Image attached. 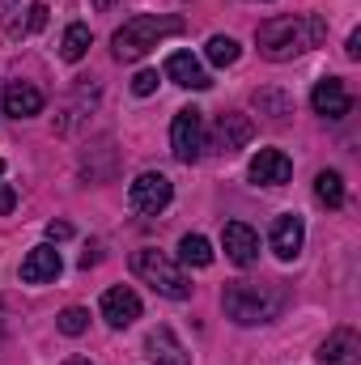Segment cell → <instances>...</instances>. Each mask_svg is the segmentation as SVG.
Listing matches in <instances>:
<instances>
[{
  "label": "cell",
  "instance_id": "2",
  "mask_svg": "<svg viewBox=\"0 0 361 365\" xmlns=\"http://www.w3.org/2000/svg\"><path fill=\"white\" fill-rule=\"evenodd\" d=\"M289 306V289L285 280H234L225 284L221 293V310L230 323L238 327H260V323H272L280 319Z\"/></svg>",
  "mask_w": 361,
  "mask_h": 365
},
{
  "label": "cell",
  "instance_id": "18",
  "mask_svg": "<svg viewBox=\"0 0 361 365\" xmlns=\"http://www.w3.org/2000/svg\"><path fill=\"white\" fill-rule=\"evenodd\" d=\"M60 268H64V264H60V251L43 242V247H34V251L21 259V280H26V284H47V280L60 276Z\"/></svg>",
  "mask_w": 361,
  "mask_h": 365
},
{
  "label": "cell",
  "instance_id": "8",
  "mask_svg": "<svg viewBox=\"0 0 361 365\" xmlns=\"http://www.w3.org/2000/svg\"><path fill=\"white\" fill-rule=\"evenodd\" d=\"M268 242H272V255H276V259H285V264L298 259L302 247H306V225H302V217H298V212H280L268 230Z\"/></svg>",
  "mask_w": 361,
  "mask_h": 365
},
{
  "label": "cell",
  "instance_id": "5",
  "mask_svg": "<svg viewBox=\"0 0 361 365\" xmlns=\"http://www.w3.org/2000/svg\"><path fill=\"white\" fill-rule=\"evenodd\" d=\"M171 153H175V162H183V166L200 162V153H204V110H195V106L175 110V123H171Z\"/></svg>",
  "mask_w": 361,
  "mask_h": 365
},
{
  "label": "cell",
  "instance_id": "7",
  "mask_svg": "<svg viewBox=\"0 0 361 365\" xmlns=\"http://www.w3.org/2000/svg\"><path fill=\"white\" fill-rule=\"evenodd\" d=\"M39 26H47V9L39 0H0V30L9 38H26Z\"/></svg>",
  "mask_w": 361,
  "mask_h": 365
},
{
  "label": "cell",
  "instance_id": "28",
  "mask_svg": "<svg viewBox=\"0 0 361 365\" xmlns=\"http://www.w3.org/2000/svg\"><path fill=\"white\" fill-rule=\"evenodd\" d=\"M345 56H349V60H361V30H353V34H349V47H345Z\"/></svg>",
  "mask_w": 361,
  "mask_h": 365
},
{
  "label": "cell",
  "instance_id": "12",
  "mask_svg": "<svg viewBox=\"0 0 361 365\" xmlns=\"http://www.w3.org/2000/svg\"><path fill=\"white\" fill-rule=\"evenodd\" d=\"M251 136H255V123H251L243 110H225V115L217 119V128H213V145H217L221 153H238V149H247Z\"/></svg>",
  "mask_w": 361,
  "mask_h": 365
},
{
  "label": "cell",
  "instance_id": "20",
  "mask_svg": "<svg viewBox=\"0 0 361 365\" xmlns=\"http://www.w3.org/2000/svg\"><path fill=\"white\" fill-rule=\"evenodd\" d=\"M315 200L327 204V208L345 204V179H340V170H319L315 175Z\"/></svg>",
  "mask_w": 361,
  "mask_h": 365
},
{
  "label": "cell",
  "instance_id": "6",
  "mask_svg": "<svg viewBox=\"0 0 361 365\" xmlns=\"http://www.w3.org/2000/svg\"><path fill=\"white\" fill-rule=\"evenodd\" d=\"M128 200H132V208L136 212H145V217H158L171 200H175V187L166 175H158V170H145V175H136L132 187H128Z\"/></svg>",
  "mask_w": 361,
  "mask_h": 365
},
{
  "label": "cell",
  "instance_id": "4",
  "mask_svg": "<svg viewBox=\"0 0 361 365\" xmlns=\"http://www.w3.org/2000/svg\"><path fill=\"white\" fill-rule=\"evenodd\" d=\"M132 272L141 276L153 293H162V297H171V302H187V297H191V280L183 272V264H175L171 255H162V251H153V247H145V251L132 255Z\"/></svg>",
  "mask_w": 361,
  "mask_h": 365
},
{
  "label": "cell",
  "instance_id": "15",
  "mask_svg": "<svg viewBox=\"0 0 361 365\" xmlns=\"http://www.w3.org/2000/svg\"><path fill=\"white\" fill-rule=\"evenodd\" d=\"M319 365H361V340L353 327H336L319 344Z\"/></svg>",
  "mask_w": 361,
  "mask_h": 365
},
{
  "label": "cell",
  "instance_id": "17",
  "mask_svg": "<svg viewBox=\"0 0 361 365\" xmlns=\"http://www.w3.org/2000/svg\"><path fill=\"white\" fill-rule=\"evenodd\" d=\"M166 77L183 86V90H208L213 86V77L204 73V64L191 56V51H171L166 56Z\"/></svg>",
  "mask_w": 361,
  "mask_h": 365
},
{
  "label": "cell",
  "instance_id": "16",
  "mask_svg": "<svg viewBox=\"0 0 361 365\" xmlns=\"http://www.w3.org/2000/svg\"><path fill=\"white\" fill-rule=\"evenodd\" d=\"M145 357L153 365H191L187 349L179 344V336H175L171 327H153V331L145 336Z\"/></svg>",
  "mask_w": 361,
  "mask_h": 365
},
{
  "label": "cell",
  "instance_id": "11",
  "mask_svg": "<svg viewBox=\"0 0 361 365\" xmlns=\"http://www.w3.org/2000/svg\"><path fill=\"white\" fill-rule=\"evenodd\" d=\"M247 179L255 182V187H285V182L293 179V162L280 149H260L251 158V166H247Z\"/></svg>",
  "mask_w": 361,
  "mask_h": 365
},
{
  "label": "cell",
  "instance_id": "23",
  "mask_svg": "<svg viewBox=\"0 0 361 365\" xmlns=\"http://www.w3.org/2000/svg\"><path fill=\"white\" fill-rule=\"evenodd\" d=\"M56 327H60L64 336H81V331L90 327V310H86V306H68V310H60Z\"/></svg>",
  "mask_w": 361,
  "mask_h": 365
},
{
  "label": "cell",
  "instance_id": "13",
  "mask_svg": "<svg viewBox=\"0 0 361 365\" xmlns=\"http://www.w3.org/2000/svg\"><path fill=\"white\" fill-rule=\"evenodd\" d=\"M102 319H106L115 331L132 327V323L141 319V297H136L128 284H115V289H106V293H102Z\"/></svg>",
  "mask_w": 361,
  "mask_h": 365
},
{
  "label": "cell",
  "instance_id": "3",
  "mask_svg": "<svg viewBox=\"0 0 361 365\" xmlns=\"http://www.w3.org/2000/svg\"><path fill=\"white\" fill-rule=\"evenodd\" d=\"M183 21L179 17H153V13H136V17H128L119 30H115V38H111V51H115V60H141V56H149L162 38H171V34H179Z\"/></svg>",
  "mask_w": 361,
  "mask_h": 365
},
{
  "label": "cell",
  "instance_id": "29",
  "mask_svg": "<svg viewBox=\"0 0 361 365\" xmlns=\"http://www.w3.org/2000/svg\"><path fill=\"white\" fill-rule=\"evenodd\" d=\"M93 264H98V247H90V251H86V255H81V268H86V272H90Z\"/></svg>",
  "mask_w": 361,
  "mask_h": 365
},
{
  "label": "cell",
  "instance_id": "9",
  "mask_svg": "<svg viewBox=\"0 0 361 365\" xmlns=\"http://www.w3.org/2000/svg\"><path fill=\"white\" fill-rule=\"evenodd\" d=\"M0 106H4V115H13V119H34V115H43L47 98H43L39 86L13 77V81H4V90H0Z\"/></svg>",
  "mask_w": 361,
  "mask_h": 365
},
{
  "label": "cell",
  "instance_id": "19",
  "mask_svg": "<svg viewBox=\"0 0 361 365\" xmlns=\"http://www.w3.org/2000/svg\"><path fill=\"white\" fill-rule=\"evenodd\" d=\"M179 264L183 268H208L213 264V242L204 234H183L179 238Z\"/></svg>",
  "mask_w": 361,
  "mask_h": 365
},
{
  "label": "cell",
  "instance_id": "26",
  "mask_svg": "<svg viewBox=\"0 0 361 365\" xmlns=\"http://www.w3.org/2000/svg\"><path fill=\"white\" fill-rule=\"evenodd\" d=\"M47 238H51V242H64V238H73V225H68V221H51V225H47Z\"/></svg>",
  "mask_w": 361,
  "mask_h": 365
},
{
  "label": "cell",
  "instance_id": "24",
  "mask_svg": "<svg viewBox=\"0 0 361 365\" xmlns=\"http://www.w3.org/2000/svg\"><path fill=\"white\" fill-rule=\"evenodd\" d=\"M255 106H260V110H268V119H285V115L293 110V102H289L285 93H276V90H260V93H255Z\"/></svg>",
  "mask_w": 361,
  "mask_h": 365
},
{
  "label": "cell",
  "instance_id": "22",
  "mask_svg": "<svg viewBox=\"0 0 361 365\" xmlns=\"http://www.w3.org/2000/svg\"><path fill=\"white\" fill-rule=\"evenodd\" d=\"M90 51V26L86 21H73L68 30H64V43H60V56L68 60V64H77L81 56Z\"/></svg>",
  "mask_w": 361,
  "mask_h": 365
},
{
  "label": "cell",
  "instance_id": "14",
  "mask_svg": "<svg viewBox=\"0 0 361 365\" xmlns=\"http://www.w3.org/2000/svg\"><path fill=\"white\" fill-rule=\"evenodd\" d=\"M310 106H315V115H323V119H345V115L353 110V98H349V90H345L340 77H323V81L310 90Z\"/></svg>",
  "mask_w": 361,
  "mask_h": 365
},
{
  "label": "cell",
  "instance_id": "30",
  "mask_svg": "<svg viewBox=\"0 0 361 365\" xmlns=\"http://www.w3.org/2000/svg\"><path fill=\"white\" fill-rule=\"evenodd\" d=\"M64 365H93V361H90V357H68Z\"/></svg>",
  "mask_w": 361,
  "mask_h": 365
},
{
  "label": "cell",
  "instance_id": "27",
  "mask_svg": "<svg viewBox=\"0 0 361 365\" xmlns=\"http://www.w3.org/2000/svg\"><path fill=\"white\" fill-rule=\"evenodd\" d=\"M13 204H17V191L0 182V217H9V212H13Z\"/></svg>",
  "mask_w": 361,
  "mask_h": 365
},
{
  "label": "cell",
  "instance_id": "10",
  "mask_svg": "<svg viewBox=\"0 0 361 365\" xmlns=\"http://www.w3.org/2000/svg\"><path fill=\"white\" fill-rule=\"evenodd\" d=\"M221 247H225V259H230L234 268H251V264L260 259V234H255L251 225H243V221H225Z\"/></svg>",
  "mask_w": 361,
  "mask_h": 365
},
{
  "label": "cell",
  "instance_id": "1",
  "mask_svg": "<svg viewBox=\"0 0 361 365\" xmlns=\"http://www.w3.org/2000/svg\"><path fill=\"white\" fill-rule=\"evenodd\" d=\"M323 38H327V21L319 13H280V17L260 21V30H255V47L272 64H289V60L315 51Z\"/></svg>",
  "mask_w": 361,
  "mask_h": 365
},
{
  "label": "cell",
  "instance_id": "31",
  "mask_svg": "<svg viewBox=\"0 0 361 365\" xmlns=\"http://www.w3.org/2000/svg\"><path fill=\"white\" fill-rule=\"evenodd\" d=\"M0 175H4V158H0Z\"/></svg>",
  "mask_w": 361,
  "mask_h": 365
},
{
  "label": "cell",
  "instance_id": "25",
  "mask_svg": "<svg viewBox=\"0 0 361 365\" xmlns=\"http://www.w3.org/2000/svg\"><path fill=\"white\" fill-rule=\"evenodd\" d=\"M153 90H158V73H153V68H141V73L132 77V93H136V98H149Z\"/></svg>",
  "mask_w": 361,
  "mask_h": 365
},
{
  "label": "cell",
  "instance_id": "21",
  "mask_svg": "<svg viewBox=\"0 0 361 365\" xmlns=\"http://www.w3.org/2000/svg\"><path fill=\"white\" fill-rule=\"evenodd\" d=\"M204 56H208V64H213V68H230V64H238L243 47H238L230 34H213V38H208V47H204Z\"/></svg>",
  "mask_w": 361,
  "mask_h": 365
}]
</instances>
